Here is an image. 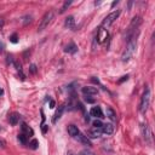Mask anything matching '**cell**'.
I'll return each mask as SVG.
<instances>
[{"label": "cell", "mask_w": 155, "mask_h": 155, "mask_svg": "<svg viewBox=\"0 0 155 155\" xmlns=\"http://www.w3.org/2000/svg\"><path fill=\"white\" fill-rule=\"evenodd\" d=\"M27 138H28V137L24 136L23 133H19V134H18V141H19V142H21L22 144H27Z\"/></svg>", "instance_id": "44dd1931"}, {"label": "cell", "mask_w": 155, "mask_h": 155, "mask_svg": "<svg viewBox=\"0 0 155 155\" xmlns=\"http://www.w3.org/2000/svg\"><path fill=\"white\" fill-rule=\"evenodd\" d=\"M101 134H102L101 129H96V127H93V129H91L89 131V137L90 138H98V137H101Z\"/></svg>", "instance_id": "9a60e30c"}, {"label": "cell", "mask_w": 155, "mask_h": 155, "mask_svg": "<svg viewBox=\"0 0 155 155\" xmlns=\"http://www.w3.org/2000/svg\"><path fill=\"white\" fill-rule=\"evenodd\" d=\"M137 33H134L133 35H131L129 39H127V45H126V49L123 53V56H121V59H123V62H129L130 58L133 56L134 51H136V48H137Z\"/></svg>", "instance_id": "6da1fadb"}, {"label": "cell", "mask_w": 155, "mask_h": 155, "mask_svg": "<svg viewBox=\"0 0 155 155\" xmlns=\"http://www.w3.org/2000/svg\"><path fill=\"white\" fill-rule=\"evenodd\" d=\"M91 81H92V83H95V84H99V80L96 79L95 76H92V78H91Z\"/></svg>", "instance_id": "4dcf8cb0"}, {"label": "cell", "mask_w": 155, "mask_h": 155, "mask_svg": "<svg viewBox=\"0 0 155 155\" xmlns=\"http://www.w3.org/2000/svg\"><path fill=\"white\" fill-rule=\"evenodd\" d=\"M90 114H91V116H95V118H98V119H102L104 118L103 116V112L102 109H101V107H92L91 108V110H90Z\"/></svg>", "instance_id": "ba28073f"}, {"label": "cell", "mask_w": 155, "mask_h": 155, "mask_svg": "<svg viewBox=\"0 0 155 155\" xmlns=\"http://www.w3.org/2000/svg\"><path fill=\"white\" fill-rule=\"evenodd\" d=\"M64 27L68 29H74V27H75V19H74L73 16H69L65 18V22H64Z\"/></svg>", "instance_id": "8fae6325"}, {"label": "cell", "mask_w": 155, "mask_h": 155, "mask_svg": "<svg viewBox=\"0 0 155 155\" xmlns=\"http://www.w3.org/2000/svg\"><path fill=\"white\" fill-rule=\"evenodd\" d=\"M13 65L16 67V69H17L18 72H22V67H21V64H19L18 62H13Z\"/></svg>", "instance_id": "484cf974"}, {"label": "cell", "mask_w": 155, "mask_h": 155, "mask_svg": "<svg viewBox=\"0 0 155 155\" xmlns=\"http://www.w3.org/2000/svg\"><path fill=\"white\" fill-rule=\"evenodd\" d=\"M21 129H22V133L24 134V136H27V137H30V136H33V130L30 129V127L27 125V124H22V126H21Z\"/></svg>", "instance_id": "5bb4252c"}, {"label": "cell", "mask_w": 155, "mask_h": 155, "mask_svg": "<svg viewBox=\"0 0 155 155\" xmlns=\"http://www.w3.org/2000/svg\"><path fill=\"white\" fill-rule=\"evenodd\" d=\"M10 41H11L12 44H17V43H18V37H17L16 33H15V34H12V35L10 37Z\"/></svg>", "instance_id": "603a6c76"}, {"label": "cell", "mask_w": 155, "mask_h": 155, "mask_svg": "<svg viewBox=\"0 0 155 155\" xmlns=\"http://www.w3.org/2000/svg\"><path fill=\"white\" fill-rule=\"evenodd\" d=\"M3 93H4V91H3L1 89H0V96H1V95H3Z\"/></svg>", "instance_id": "8d00e7d4"}, {"label": "cell", "mask_w": 155, "mask_h": 155, "mask_svg": "<svg viewBox=\"0 0 155 155\" xmlns=\"http://www.w3.org/2000/svg\"><path fill=\"white\" fill-rule=\"evenodd\" d=\"M4 148H6V142L4 139H0V149H4Z\"/></svg>", "instance_id": "4316f807"}, {"label": "cell", "mask_w": 155, "mask_h": 155, "mask_svg": "<svg viewBox=\"0 0 155 155\" xmlns=\"http://www.w3.org/2000/svg\"><path fill=\"white\" fill-rule=\"evenodd\" d=\"M80 155H96V154H93V153H91L89 150H83L81 153H80Z\"/></svg>", "instance_id": "83f0119b"}, {"label": "cell", "mask_w": 155, "mask_h": 155, "mask_svg": "<svg viewBox=\"0 0 155 155\" xmlns=\"http://www.w3.org/2000/svg\"><path fill=\"white\" fill-rule=\"evenodd\" d=\"M141 131H142V136L144 138V141L148 143V144H152V132H150V129L148 124H142L141 125Z\"/></svg>", "instance_id": "5b68a950"}, {"label": "cell", "mask_w": 155, "mask_h": 155, "mask_svg": "<svg viewBox=\"0 0 155 155\" xmlns=\"http://www.w3.org/2000/svg\"><path fill=\"white\" fill-rule=\"evenodd\" d=\"M37 72H38L37 65H35V64H32V65L29 67V73H30V74H37Z\"/></svg>", "instance_id": "cb8c5ba5"}, {"label": "cell", "mask_w": 155, "mask_h": 155, "mask_svg": "<svg viewBox=\"0 0 155 155\" xmlns=\"http://www.w3.org/2000/svg\"><path fill=\"white\" fill-rule=\"evenodd\" d=\"M85 102H87V103H95V99L93 98H91L90 96H85Z\"/></svg>", "instance_id": "d4e9b609"}, {"label": "cell", "mask_w": 155, "mask_h": 155, "mask_svg": "<svg viewBox=\"0 0 155 155\" xmlns=\"http://www.w3.org/2000/svg\"><path fill=\"white\" fill-rule=\"evenodd\" d=\"M116 4H118V1H114V3H113V4H112V8H114V6H115V5H116Z\"/></svg>", "instance_id": "d590c367"}, {"label": "cell", "mask_w": 155, "mask_h": 155, "mask_svg": "<svg viewBox=\"0 0 155 155\" xmlns=\"http://www.w3.org/2000/svg\"><path fill=\"white\" fill-rule=\"evenodd\" d=\"M4 24H5L4 18H3V17H0V30H1V29L4 28Z\"/></svg>", "instance_id": "f1b7e54d"}, {"label": "cell", "mask_w": 155, "mask_h": 155, "mask_svg": "<svg viewBox=\"0 0 155 155\" xmlns=\"http://www.w3.org/2000/svg\"><path fill=\"white\" fill-rule=\"evenodd\" d=\"M81 91L85 96H93V95H97L98 93V90L96 87H92V86H85L81 89Z\"/></svg>", "instance_id": "52a82bcc"}, {"label": "cell", "mask_w": 155, "mask_h": 155, "mask_svg": "<svg viewBox=\"0 0 155 155\" xmlns=\"http://www.w3.org/2000/svg\"><path fill=\"white\" fill-rule=\"evenodd\" d=\"M101 131H102V133H105V134H112L114 132V126L112 124H103Z\"/></svg>", "instance_id": "4fadbf2b"}, {"label": "cell", "mask_w": 155, "mask_h": 155, "mask_svg": "<svg viewBox=\"0 0 155 155\" xmlns=\"http://www.w3.org/2000/svg\"><path fill=\"white\" fill-rule=\"evenodd\" d=\"M55 104H56V103H55V101H52V99H51V101H50V108H55Z\"/></svg>", "instance_id": "d6a6232c"}, {"label": "cell", "mask_w": 155, "mask_h": 155, "mask_svg": "<svg viewBox=\"0 0 155 155\" xmlns=\"http://www.w3.org/2000/svg\"><path fill=\"white\" fill-rule=\"evenodd\" d=\"M25 18H28V16H27ZM30 18H32V16H29V21H30ZM27 23H28V19H25V21H24V24H27Z\"/></svg>", "instance_id": "e575fe53"}, {"label": "cell", "mask_w": 155, "mask_h": 155, "mask_svg": "<svg viewBox=\"0 0 155 155\" xmlns=\"http://www.w3.org/2000/svg\"><path fill=\"white\" fill-rule=\"evenodd\" d=\"M127 79H129V75H125V76H123V79H120V80H119V84H121V83H124V81H125V80H127Z\"/></svg>", "instance_id": "f546056e"}, {"label": "cell", "mask_w": 155, "mask_h": 155, "mask_svg": "<svg viewBox=\"0 0 155 155\" xmlns=\"http://www.w3.org/2000/svg\"><path fill=\"white\" fill-rule=\"evenodd\" d=\"M46 132H48V126L43 125V133H46Z\"/></svg>", "instance_id": "836d02e7"}, {"label": "cell", "mask_w": 155, "mask_h": 155, "mask_svg": "<svg viewBox=\"0 0 155 155\" xmlns=\"http://www.w3.org/2000/svg\"><path fill=\"white\" fill-rule=\"evenodd\" d=\"M19 119H21V115H19L18 113H12L11 115H10V118H9V123H10L12 126H15V125L18 124Z\"/></svg>", "instance_id": "7c38bea8"}, {"label": "cell", "mask_w": 155, "mask_h": 155, "mask_svg": "<svg viewBox=\"0 0 155 155\" xmlns=\"http://www.w3.org/2000/svg\"><path fill=\"white\" fill-rule=\"evenodd\" d=\"M4 49H5L4 43H3V41H0V52H3V51H4Z\"/></svg>", "instance_id": "1f68e13d"}, {"label": "cell", "mask_w": 155, "mask_h": 155, "mask_svg": "<svg viewBox=\"0 0 155 155\" xmlns=\"http://www.w3.org/2000/svg\"><path fill=\"white\" fill-rule=\"evenodd\" d=\"M75 138L79 141L80 143H83L84 145H87V147H91L92 145V143H91V141L89 139V137L85 136V134H83V133H79Z\"/></svg>", "instance_id": "9c48e42d"}, {"label": "cell", "mask_w": 155, "mask_h": 155, "mask_svg": "<svg viewBox=\"0 0 155 155\" xmlns=\"http://www.w3.org/2000/svg\"><path fill=\"white\" fill-rule=\"evenodd\" d=\"M53 17H55V12H53L52 10H50V11L46 12L45 15L43 16L41 21H40V24H39V27H38V30H39V32H43L45 28H48L49 24L52 22Z\"/></svg>", "instance_id": "3957f363"}, {"label": "cell", "mask_w": 155, "mask_h": 155, "mask_svg": "<svg viewBox=\"0 0 155 155\" xmlns=\"http://www.w3.org/2000/svg\"><path fill=\"white\" fill-rule=\"evenodd\" d=\"M38 145H39V142H38L37 139H33L32 142L29 143V147H30V149H33V150L38 149Z\"/></svg>", "instance_id": "ffe728a7"}, {"label": "cell", "mask_w": 155, "mask_h": 155, "mask_svg": "<svg viewBox=\"0 0 155 155\" xmlns=\"http://www.w3.org/2000/svg\"><path fill=\"white\" fill-rule=\"evenodd\" d=\"M72 0H69V1H65L64 4H63V6H62V8H61V10H59V13H63V12H65V10L67 9H68L69 8V6L72 5Z\"/></svg>", "instance_id": "d6986e66"}, {"label": "cell", "mask_w": 155, "mask_h": 155, "mask_svg": "<svg viewBox=\"0 0 155 155\" xmlns=\"http://www.w3.org/2000/svg\"><path fill=\"white\" fill-rule=\"evenodd\" d=\"M120 16V10H116V11H113L110 12L109 15H108L105 18H104V21L102 22V28L107 29L109 25H112L114 22H115V19Z\"/></svg>", "instance_id": "277c9868"}, {"label": "cell", "mask_w": 155, "mask_h": 155, "mask_svg": "<svg viewBox=\"0 0 155 155\" xmlns=\"http://www.w3.org/2000/svg\"><path fill=\"white\" fill-rule=\"evenodd\" d=\"M68 155H74V154H73V153H70V152H69V153H68Z\"/></svg>", "instance_id": "74e56055"}, {"label": "cell", "mask_w": 155, "mask_h": 155, "mask_svg": "<svg viewBox=\"0 0 155 155\" xmlns=\"http://www.w3.org/2000/svg\"><path fill=\"white\" fill-rule=\"evenodd\" d=\"M68 133L70 134L72 137L75 138L78 134L80 133V131H79V129H78V126H75V125H69V126H68Z\"/></svg>", "instance_id": "2e32d148"}, {"label": "cell", "mask_w": 155, "mask_h": 155, "mask_svg": "<svg viewBox=\"0 0 155 155\" xmlns=\"http://www.w3.org/2000/svg\"><path fill=\"white\" fill-rule=\"evenodd\" d=\"M63 112H64V105H61V107L58 108V110L56 112V114L53 115V119H52V123H53V124H56V123H57V120H58L61 116H62Z\"/></svg>", "instance_id": "e0dca14e"}, {"label": "cell", "mask_w": 155, "mask_h": 155, "mask_svg": "<svg viewBox=\"0 0 155 155\" xmlns=\"http://www.w3.org/2000/svg\"><path fill=\"white\" fill-rule=\"evenodd\" d=\"M64 51H65L67 53H69V55H74V53H76V52H78V46H76L75 44H74V43H69L68 45L65 46Z\"/></svg>", "instance_id": "30bf717a"}, {"label": "cell", "mask_w": 155, "mask_h": 155, "mask_svg": "<svg viewBox=\"0 0 155 155\" xmlns=\"http://www.w3.org/2000/svg\"><path fill=\"white\" fill-rule=\"evenodd\" d=\"M108 38H109V33H108V30L101 27L99 30H98V33H97V41H98L99 44H103Z\"/></svg>", "instance_id": "8992f818"}, {"label": "cell", "mask_w": 155, "mask_h": 155, "mask_svg": "<svg viewBox=\"0 0 155 155\" xmlns=\"http://www.w3.org/2000/svg\"><path fill=\"white\" fill-rule=\"evenodd\" d=\"M150 105V90L145 86V90L142 95V98H141V102H139V112L141 113H145L148 110V108Z\"/></svg>", "instance_id": "7a4b0ae2"}, {"label": "cell", "mask_w": 155, "mask_h": 155, "mask_svg": "<svg viewBox=\"0 0 155 155\" xmlns=\"http://www.w3.org/2000/svg\"><path fill=\"white\" fill-rule=\"evenodd\" d=\"M93 127H96V129H102V126H103V123L101 120H95L93 121Z\"/></svg>", "instance_id": "7402d4cb"}, {"label": "cell", "mask_w": 155, "mask_h": 155, "mask_svg": "<svg viewBox=\"0 0 155 155\" xmlns=\"http://www.w3.org/2000/svg\"><path fill=\"white\" fill-rule=\"evenodd\" d=\"M107 116L112 121H116V113H115V110H114L113 108H110V107L107 108Z\"/></svg>", "instance_id": "ac0fdd59"}]
</instances>
